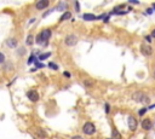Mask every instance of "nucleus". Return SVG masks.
Instances as JSON below:
<instances>
[{
  "instance_id": "obj_1",
  "label": "nucleus",
  "mask_w": 155,
  "mask_h": 139,
  "mask_svg": "<svg viewBox=\"0 0 155 139\" xmlns=\"http://www.w3.org/2000/svg\"><path fill=\"white\" fill-rule=\"evenodd\" d=\"M132 99L137 103H142V104H147L150 102V98L144 93V92H141V91H137L132 94Z\"/></svg>"
},
{
  "instance_id": "obj_2",
  "label": "nucleus",
  "mask_w": 155,
  "mask_h": 139,
  "mask_svg": "<svg viewBox=\"0 0 155 139\" xmlns=\"http://www.w3.org/2000/svg\"><path fill=\"white\" fill-rule=\"evenodd\" d=\"M82 132L87 135H91L96 132V126L92 122H86L84 126H82Z\"/></svg>"
},
{
  "instance_id": "obj_3",
  "label": "nucleus",
  "mask_w": 155,
  "mask_h": 139,
  "mask_svg": "<svg viewBox=\"0 0 155 139\" xmlns=\"http://www.w3.org/2000/svg\"><path fill=\"white\" fill-rule=\"evenodd\" d=\"M141 53L143 56H151L153 55V47L150 45H146V44H142L141 45Z\"/></svg>"
},
{
  "instance_id": "obj_4",
  "label": "nucleus",
  "mask_w": 155,
  "mask_h": 139,
  "mask_svg": "<svg viewBox=\"0 0 155 139\" xmlns=\"http://www.w3.org/2000/svg\"><path fill=\"white\" fill-rule=\"evenodd\" d=\"M27 97H28L29 101H30V102H33V103L38 102V101H39V98H40L38 91H35V90H30V91H28V92H27Z\"/></svg>"
},
{
  "instance_id": "obj_5",
  "label": "nucleus",
  "mask_w": 155,
  "mask_h": 139,
  "mask_svg": "<svg viewBox=\"0 0 155 139\" xmlns=\"http://www.w3.org/2000/svg\"><path fill=\"white\" fill-rule=\"evenodd\" d=\"M64 43H66L67 46H74V45H76V43H78V38H76L75 35H73V34H69V35L66 36Z\"/></svg>"
},
{
  "instance_id": "obj_6",
  "label": "nucleus",
  "mask_w": 155,
  "mask_h": 139,
  "mask_svg": "<svg viewBox=\"0 0 155 139\" xmlns=\"http://www.w3.org/2000/svg\"><path fill=\"white\" fill-rule=\"evenodd\" d=\"M127 123H129V128H130V131L131 132H135L137 130V127H138V122L137 120L133 116H129V120H127Z\"/></svg>"
},
{
  "instance_id": "obj_7",
  "label": "nucleus",
  "mask_w": 155,
  "mask_h": 139,
  "mask_svg": "<svg viewBox=\"0 0 155 139\" xmlns=\"http://www.w3.org/2000/svg\"><path fill=\"white\" fill-rule=\"evenodd\" d=\"M51 35H52V32H51V29H49V28L44 29V30L40 33V36H41V40H43V43H44V41L47 43V41L50 40Z\"/></svg>"
},
{
  "instance_id": "obj_8",
  "label": "nucleus",
  "mask_w": 155,
  "mask_h": 139,
  "mask_svg": "<svg viewBox=\"0 0 155 139\" xmlns=\"http://www.w3.org/2000/svg\"><path fill=\"white\" fill-rule=\"evenodd\" d=\"M141 127L143 128L144 131H150L151 128H153V122H151V120H150V118H144V120L142 121V123H141Z\"/></svg>"
},
{
  "instance_id": "obj_9",
  "label": "nucleus",
  "mask_w": 155,
  "mask_h": 139,
  "mask_svg": "<svg viewBox=\"0 0 155 139\" xmlns=\"http://www.w3.org/2000/svg\"><path fill=\"white\" fill-rule=\"evenodd\" d=\"M49 5H50L49 0H39V1H36V4H35V7H36V10H44Z\"/></svg>"
},
{
  "instance_id": "obj_10",
  "label": "nucleus",
  "mask_w": 155,
  "mask_h": 139,
  "mask_svg": "<svg viewBox=\"0 0 155 139\" xmlns=\"http://www.w3.org/2000/svg\"><path fill=\"white\" fill-rule=\"evenodd\" d=\"M34 133H35L40 139H45V138L49 137L47 133L43 130V128H40V127H35V128H34Z\"/></svg>"
},
{
  "instance_id": "obj_11",
  "label": "nucleus",
  "mask_w": 155,
  "mask_h": 139,
  "mask_svg": "<svg viewBox=\"0 0 155 139\" xmlns=\"http://www.w3.org/2000/svg\"><path fill=\"white\" fill-rule=\"evenodd\" d=\"M82 18H84L85 21H96L97 16L92 15V13H84V15H82Z\"/></svg>"
},
{
  "instance_id": "obj_12",
  "label": "nucleus",
  "mask_w": 155,
  "mask_h": 139,
  "mask_svg": "<svg viewBox=\"0 0 155 139\" xmlns=\"http://www.w3.org/2000/svg\"><path fill=\"white\" fill-rule=\"evenodd\" d=\"M111 139H121V134L118 132L115 127L111 128Z\"/></svg>"
},
{
  "instance_id": "obj_13",
  "label": "nucleus",
  "mask_w": 155,
  "mask_h": 139,
  "mask_svg": "<svg viewBox=\"0 0 155 139\" xmlns=\"http://www.w3.org/2000/svg\"><path fill=\"white\" fill-rule=\"evenodd\" d=\"M71 18V12H69V11H66L63 15L61 16V18H59V21L62 22V21H67V19H70Z\"/></svg>"
},
{
  "instance_id": "obj_14",
  "label": "nucleus",
  "mask_w": 155,
  "mask_h": 139,
  "mask_svg": "<svg viewBox=\"0 0 155 139\" xmlns=\"http://www.w3.org/2000/svg\"><path fill=\"white\" fill-rule=\"evenodd\" d=\"M7 45L11 47V48H15L17 46V40H16L15 38H10L9 40H7Z\"/></svg>"
},
{
  "instance_id": "obj_15",
  "label": "nucleus",
  "mask_w": 155,
  "mask_h": 139,
  "mask_svg": "<svg viewBox=\"0 0 155 139\" xmlns=\"http://www.w3.org/2000/svg\"><path fill=\"white\" fill-rule=\"evenodd\" d=\"M92 85H94V82H92V80H90V79H85V80H84V86L86 88L92 87Z\"/></svg>"
},
{
  "instance_id": "obj_16",
  "label": "nucleus",
  "mask_w": 155,
  "mask_h": 139,
  "mask_svg": "<svg viewBox=\"0 0 155 139\" xmlns=\"http://www.w3.org/2000/svg\"><path fill=\"white\" fill-rule=\"evenodd\" d=\"M51 56V52H46V53H43V55H40L39 56V61H44V59H46L47 57Z\"/></svg>"
},
{
  "instance_id": "obj_17",
  "label": "nucleus",
  "mask_w": 155,
  "mask_h": 139,
  "mask_svg": "<svg viewBox=\"0 0 155 139\" xmlns=\"http://www.w3.org/2000/svg\"><path fill=\"white\" fill-rule=\"evenodd\" d=\"M34 43V36L33 35H28L27 38V45H33Z\"/></svg>"
},
{
  "instance_id": "obj_18",
  "label": "nucleus",
  "mask_w": 155,
  "mask_h": 139,
  "mask_svg": "<svg viewBox=\"0 0 155 139\" xmlns=\"http://www.w3.org/2000/svg\"><path fill=\"white\" fill-rule=\"evenodd\" d=\"M49 68L54 69V70H58V65H57L56 63H54V62H50V63H49Z\"/></svg>"
},
{
  "instance_id": "obj_19",
  "label": "nucleus",
  "mask_w": 155,
  "mask_h": 139,
  "mask_svg": "<svg viewBox=\"0 0 155 139\" xmlns=\"http://www.w3.org/2000/svg\"><path fill=\"white\" fill-rule=\"evenodd\" d=\"M146 111H147V108H142L141 110L138 111V114H139V116H143L144 114H146Z\"/></svg>"
},
{
  "instance_id": "obj_20",
  "label": "nucleus",
  "mask_w": 155,
  "mask_h": 139,
  "mask_svg": "<svg viewBox=\"0 0 155 139\" xmlns=\"http://www.w3.org/2000/svg\"><path fill=\"white\" fill-rule=\"evenodd\" d=\"M4 62H5V56H4V53L0 52V64H3Z\"/></svg>"
},
{
  "instance_id": "obj_21",
  "label": "nucleus",
  "mask_w": 155,
  "mask_h": 139,
  "mask_svg": "<svg viewBox=\"0 0 155 139\" xmlns=\"http://www.w3.org/2000/svg\"><path fill=\"white\" fill-rule=\"evenodd\" d=\"M35 43H36V44H43V40H41V36H40V34L36 36V39H35Z\"/></svg>"
},
{
  "instance_id": "obj_22",
  "label": "nucleus",
  "mask_w": 155,
  "mask_h": 139,
  "mask_svg": "<svg viewBox=\"0 0 155 139\" xmlns=\"http://www.w3.org/2000/svg\"><path fill=\"white\" fill-rule=\"evenodd\" d=\"M34 58H35V57H34V55H30V57H29V61H28V64H30V63H32Z\"/></svg>"
},
{
  "instance_id": "obj_23",
  "label": "nucleus",
  "mask_w": 155,
  "mask_h": 139,
  "mask_svg": "<svg viewBox=\"0 0 155 139\" xmlns=\"http://www.w3.org/2000/svg\"><path fill=\"white\" fill-rule=\"evenodd\" d=\"M104 106H106V113H107V114H108V113H109V111H110V106H109V104H108V103H107V104H106V105H104Z\"/></svg>"
},
{
  "instance_id": "obj_24",
  "label": "nucleus",
  "mask_w": 155,
  "mask_h": 139,
  "mask_svg": "<svg viewBox=\"0 0 155 139\" xmlns=\"http://www.w3.org/2000/svg\"><path fill=\"white\" fill-rule=\"evenodd\" d=\"M146 40H147L148 43H151V36H150V35H147V36H146Z\"/></svg>"
},
{
  "instance_id": "obj_25",
  "label": "nucleus",
  "mask_w": 155,
  "mask_h": 139,
  "mask_svg": "<svg viewBox=\"0 0 155 139\" xmlns=\"http://www.w3.org/2000/svg\"><path fill=\"white\" fill-rule=\"evenodd\" d=\"M75 9H76V11H78V12L80 11V7H79V3H78V1L75 3Z\"/></svg>"
},
{
  "instance_id": "obj_26",
  "label": "nucleus",
  "mask_w": 155,
  "mask_h": 139,
  "mask_svg": "<svg viewBox=\"0 0 155 139\" xmlns=\"http://www.w3.org/2000/svg\"><path fill=\"white\" fill-rule=\"evenodd\" d=\"M71 139H84V138H82L81 135H74V137L71 138Z\"/></svg>"
},
{
  "instance_id": "obj_27",
  "label": "nucleus",
  "mask_w": 155,
  "mask_h": 139,
  "mask_svg": "<svg viewBox=\"0 0 155 139\" xmlns=\"http://www.w3.org/2000/svg\"><path fill=\"white\" fill-rule=\"evenodd\" d=\"M147 12H148L149 15H151V13H153V9H148V10H147Z\"/></svg>"
},
{
  "instance_id": "obj_28",
  "label": "nucleus",
  "mask_w": 155,
  "mask_h": 139,
  "mask_svg": "<svg viewBox=\"0 0 155 139\" xmlns=\"http://www.w3.org/2000/svg\"><path fill=\"white\" fill-rule=\"evenodd\" d=\"M64 76H67V77H70V74H69L68 72H64Z\"/></svg>"
},
{
  "instance_id": "obj_29",
  "label": "nucleus",
  "mask_w": 155,
  "mask_h": 139,
  "mask_svg": "<svg viewBox=\"0 0 155 139\" xmlns=\"http://www.w3.org/2000/svg\"><path fill=\"white\" fill-rule=\"evenodd\" d=\"M130 3H131V4H139L138 1H135V0H130Z\"/></svg>"
},
{
  "instance_id": "obj_30",
  "label": "nucleus",
  "mask_w": 155,
  "mask_h": 139,
  "mask_svg": "<svg viewBox=\"0 0 155 139\" xmlns=\"http://www.w3.org/2000/svg\"><path fill=\"white\" fill-rule=\"evenodd\" d=\"M150 36H151V38H155V29H154V30L151 32V35H150Z\"/></svg>"
},
{
  "instance_id": "obj_31",
  "label": "nucleus",
  "mask_w": 155,
  "mask_h": 139,
  "mask_svg": "<svg viewBox=\"0 0 155 139\" xmlns=\"http://www.w3.org/2000/svg\"><path fill=\"white\" fill-rule=\"evenodd\" d=\"M153 77H154V80H155V69H154V72H153Z\"/></svg>"
},
{
  "instance_id": "obj_32",
  "label": "nucleus",
  "mask_w": 155,
  "mask_h": 139,
  "mask_svg": "<svg viewBox=\"0 0 155 139\" xmlns=\"http://www.w3.org/2000/svg\"><path fill=\"white\" fill-rule=\"evenodd\" d=\"M153 7H154V9H155V3H154V4H153ZM154 9H153V10H154Z\"/></svg>"
},
{
  "instance_id": "obj_33",
  "label": "nucleus",
  "mask_w": 155,
  "mask_h": 139,
  "mask_svg": "<svg viewBox=\"0 0 155 139\" xmlns=\"http://www.w3.org/2000/svg\"><path fill=\"white\" fill-rule=\"evenodd\" d=\"M110 139H111V138H110Z\"/></svg>"
}]
</instances>
